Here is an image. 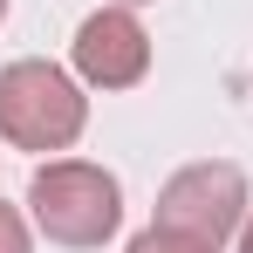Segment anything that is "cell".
Here are the masks:
<instances>
[{
    "label": "cell",
    "mask_w": 253,
    "mask_h": 253,
    "mask_svg": "<svg viewBox=\"0 0 253 253\" xmlns=\"http://www.w3.org/2000/svg\"><path fill=\"white\" fill-rule=\"evenodd\" d=\"M28 212L55 247H103L117 226H124V192L103 165H83V158H55L28 178Z\"/></svg>",
    "instance_id": "cell-1"
},
{
    "label": "cell",
    "mask_w": 253,
    "mask_h": 253,
    "mask_svg": "<svg viewBox=\"0 0 253 253\" xmlns=\"http://www.w3.org/2000/svg\"><path fill=\"white\" fill-rule=\"evenodd\" d=\"M89 124V96L55 62H7L0 69V137L14 151H69Z\"/></svg>",
    "instance_id": "cell-2"
},
{
    "label": "cell",
    "mask_w": 253,
    "mask_h": 253,
    "mask_svg": "<svg viewBox=\"0 0 253 253\" xmlns=\"http://www.w3.org/2000/svg\"><path fill=\"white\" fill-rule=\"evenodd\" d=\"M240 219H247V171L226 165V158L185 165L158 192V226L185 233V240H206V247H226L240 233Z\"/></svg>",
    "instance_id": "cell-3"
},
{
    "label": "cell",
    "mask_w": 253,
    "mask_h": 253,
    "mask_svg": "<svg viewBox=\"0 0 253 253\" xmlns=\"http://www.w3.org/2000/svg\"><path fill=\"white\" fill-rule=\"evenodd\" d=\"M151 69V35L130 7H103L76 28V76L96 89H130Z\"/></svg>",
    "instance_id": "cell-4"
},
{
    "label": "cell",
    "mask_w": 253,
    "mask_h": 253,
    "mask_svg": "<svg viewBox=\"0 0 253 253\" xmlns=\"http://www.w3.org/2000/svg\"><path fill=\"white\" fill-rule=\"evenodd\" d=\"M130 253H219V247H206V240H185V233H165V226H151V233H137V240H130Z\"/></svg>",
    "instance_id": "cell-5"
},
{
    "label": "cell",
    "mask_w": 253,
    "mask_h": 253,
    "mask_svg": "<svg viewBox=\"0 0 253 253\" xmlns=\"http://www.w3.org/2000/svg\"><path fill=\"white\" fill-rule=\"evenodd\" d=\"M0 253H35V240H28V219L0 199Z\"/></svg>",
    "instance_id": "cell-6"
},
{
    "label": "cell",
    "mask_w": 253,
    "mask_h": 253,
    "mask_svg": "<svg viewBox=\"0 0 253 253\" xmlns=\"http://www.w3.org/2000/svg\"><path fill=\"white\" fill-rule=\"evenodd\" d=\"M240 253H253V219H247V233H240Z\"/></svg>",
    "instance_id": "cell-7"
},
{
    "label": "cell",
    "mask_w": 253,
    "mask_h": 253,
    "mask_svg": "<svg viewBox=\"0 0 253 253\" xmlns=\"http://www.w3.org/2000/svg\"><path fill=\"white\" fill-rule=\"evenodd\" d=\"M0 21H7V0H0Z\"/></svg>",
    "instance_id": "cell-8"
},
{
    "label": "cell",
    "mask_w": 253,
    "mask_h": 253,
    "mask_svg": "<svg viewBox=\"0 0 253 253\" xmlns=\"http://www.w3.org/2000/svg\"><path fill=\"white\" fill-rule=\"evenodd\" d=\"M124 7H130V0H124Z\"/></svg>",
    "instance_id": "cell-9"
}]
</instances>
